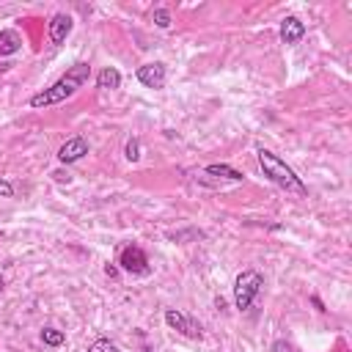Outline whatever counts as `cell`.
I'll list each match as a JSON object with an SVG mask.
<instances>
[{
	"label": "cell",
	"mask_w": 352,
	"mask_h": 352,
	"mask_svg": "<svg viewBox=\"0 0 352 352\" xmlns=\"http://www.w3.org/2000/svg\"><path fill=\"white\" fill-rule=\"evenodd\" d=\"M88 77H91V66L88 63L80 60V63L69 66L60 80H55L50 88H44V91H38V94L30 96V107H50V104H58V102L74 96L88 82Z\"/></svg>",
	"instance_id": "obj_1"
},
{
	"label": "cell",
	"mask_w": 352,
	"mask_h": 352,
	"mask_svg": "<svg viewBox=\"0 0 352 352\" xmlns=\"http://www.w3.org/2000/svg\"><path fill=\"white\" fill-rule=\"evenodd\" d=\"M256 157H258V165H261L264 176H267L272 184H278V187H283L286 192H294V195H308V187L302 184V179H300L278 154H272L270 148H258Z\"/></svg>",
	"instance_id": "obj_2"
},
{
	"label": "cell",
	"mask_w": 352,
	"mask_h": 352,
	"mask_svg": "<svg viewBox=\"0 0 352 352\" xmlns=\"http://www.w3.org/2000/svg\"><path fill=\"white\" fill-rule=\"evenodd\" d=\"M261 286H264L261 272H256V270H245V272H239L236 280H234V305H236L239 311H248V308L253 305L256 294L261 292Z\"/></svg>",
	"instance_id": "obj_3"
},
{
	"label": "cell",
	"mask_w": 352,
	"mask_h": 352,
	"mask_svg": "<svg viewBox=\"0 0 352 352\" xmlns=\"http://www.w3.org/2000/svg\"><path fill=\"white\" fill-rule=\"evenodd\" d=\"M118 264H121V270L129 272V275H148V272H151L148 256H146V250H143L140 245H126V248L121 250V256H118Z\"/></svg>",
	"instance_id": "obj_4"
},
{
	"label": "cell",
	"mask_w": 352,
	"mask_h": 352,
	"mask_svg": "<svg viewBox=\"0 0 352 352\" xmlns=\"http://www.w3.org/2000/svg\"><path fill=\"white\" fill-rule=\"evenodd\" d=\"M165 322H168V327H173L176 333H182V336H187V338H201V336H204L201 324H198L195 319H190L187 314L176 311V308H168V311H165Z\"/></svg>",
	"instance_id": "obj_5"
},
{
	"label": "cell",
	"mask_w": 352,
	"mask_h": 352,
	"mask_svg": "<svg viewBox=\"0 0 352 352\" xmlns=\"http://www.w3.org/2000/svg\"><path fill=\"white\" fill-rule=\"evenodd\" d=\"M135 77L146 85V88H162L165 85V77H168V69H165V63H143V66H138V72H135Z\"/></svg>",
	"instance_id": "obj_6"
},
{
	"label": "cell",
	"mask_w": 352,
	"mask_h": 352,
	"mask_svg": "<svg viewBox=\"0 0 352 352\" xmlns=\"http://www.w3.org/2000/svg\"><path fill=\"white\" fill-rule=\"evenodd\" d=\"M88 154V140L85 138H69L60 148H58V160L60 162H77V160H82Z\"/></svg>",
	"instance_id": "obj_7"
},
{
	"label": "cell",
	"mask_w": 352,
	"mask_h": 352,
	"mask_svg": "<svg viewBox=\"0 0 352 352\" xmlns=\"http://www.w3.org/2000/svg\"><path fill=\"white\" fill-rule=\"evenodd\" d=\"M72 16L69 14H55L52 19H50V25H47V33H50V41L52 44H63L66 41V36L72 33Z\"/></svg>",
	"instance_id": "obj_8"
},
{
	"label": "cell",
	"mask_w": 352,
	"mask_h": 352,
	"mask_svg": "<svg viewBox=\"0 0 352 352\" xmlns=\"http://www.w3.org/2000/svg\"><path fill=\"white\" fill-rule=\"evenodd\" d=\"M302 36H305V25L297 16H286L280 22V41L283 44H297Z\"/></svg>",
	"instance_id": "obj_9"
},
{
	"label": "cell",
	"mask_w": 352,
	"mask_h": 352,
	"mask_svg": "<svg viewBox=\"0 0 352 352\" xmlns=\"http://www.w3.org/2000/svg\"><path fill=\"white\" fill-rule=\"evenodd\" d=\"M96 85L104 88V91H116L121 88V72L116 66H104L99 74H96Z\"/></svg>",
	"instance_id": "obj_10"
},
{
	"label": "cell",
	"mask_w": 352,
	"mask_h": 352,
	"mask_svg": "<svg viewBox=\"0 0 352 352\" xmlns=\"http://www.w3.org/2000/svg\"><path fill=\"white\" fill-rule=\"evenodd\" d=\"M22 50V38L16 30H0V58L6 55H14Z\"/></svg>",
	"instance_id": "obj_11"
},
{
	"label": "cell",
	"mask_w": 352,
	"mask_h": 352,
	"mask_svg": "<svg viewBox=\"0 0 352 352\" xmlns=\"http://www.w3.org/2000/svg\"><path fill=\"white\" fill-rule=\"evenodd\" d=\"M204 173H209V176H220V179H228V182H242V179H245L239 170H234V168H228V165H209Z\"/></svg>",
	"instance_id": "obj_12"
},
{
	"label": "cell",
	"mask_w": 352,
	"mask_h": 352,
	"mask_svg": "<svg viewBox=\"0 0 352 352\" xmlns=\"http://www.w3.org/2000/svg\"><path fill=\"white\" fill-rule=\"evenodd\" d=\"M41 341H44L47 346H60V344H63V333L55 330V327H44V330H41Z\"/></svg>",
	"instance_id": "obj_13"
},
{
	"label": "cell",
	"mask_w": 352,
	"mask_h": 352,
	"mask_svg": "<svg viewBox=\"0 0 352 352\" xmlns=\"http://www.w3.org/2000/svg\"><path fill=\"white\" fill-rule=\"evenodd\" d=\"M124 157H126L129 162H138V160H140V140H138V138H129V140H126Z\"/></svg>",
	"instance_id": "obj_14"
},
{
	"label": "cell",
	"mask_w": 352,
	"mask_h": 352,
	"mask_svg": "<svg viewBox=\"0 0 352 352\" xmlns=\"http://www.w3.org/2000/svg\"><path fill=\"white\" fill-rule=\"evenodd\" d=\"M88 352H121L110 338H96L91 346H88Z\"/></svg>",
	"instance_id": "obj_15"
},
{
	"label": "cell",
	"mask_w": 352,
	"mask_h": 352,
	"mask_svg": "<svg viewBox=\"0 0 352 352\" xmlns=\"http://www.w3.org/2000/svg\"><path fill=\"white\" fill-rule=\"evenodd\" d=\"M151 19H154V25L157 28H170V14H168V8H154V14H151Z\"/></svg>",
	"instance_id": "obj_16"
},
{
	"label": "cell",
	"mask_w": 352,
	"mask_h": 352,
	"mask_svg": "<svg viewBox=\"0 0 352 352\" xmlns=\"http://www.w3.org/2000/svg\"><path fill=\"white\" fill-rule=\"evenodd\" d=\"M0 195H3V198H11V195H14V187H11L6 179H0Z\"/></svg>",
	"instance_id": "obj_17"
},
{
	"label": "cell",
	"mask_w": 352,
	"mask_h": 352,
	"mask_svg": "<svg viewBox=\"0 0 352 352\" xmlns=\"http://www.w3.org/2000/svg\"><path fill=\"white\" fill-rule=\"evenodd\" d=\"M272 352H292V346H289L286 341H275V344H272Z\"/></svg>",
	"instance_id": "obj_18"
},
{
	"label": "cell",
	"mask_w": 352,
	"mask_h": 352,
	"mask_svg": "<svg viewBox=\"0 0 352 352\" xmlns=\"http://www.w3.org/2000/svg\"><path fill=\"white\" fill-rule=\"evenodd\" d=\"M104 272H107V275H110V278H116V272H118V270H116V267H113V264H107V267H104Z\"/></svg>",
	"instance_id": "obj_19"
},
{
	"label": "cell",
	"mask_w": 352,
	"mask_h": 352,
	"mask_svg": "<svg viewBox=\"0 0 352 352\" xmlns=\"http://www.w3.org/2000/svg\"><path fill=\"white\" fill-rule=\"evenodd\" d=\"M3 286H6V283H3V275H0V292H3Z\"/></svg>",
	"instance_id": "obj_20"
},
{
	"label": "cell",
	"mask_w": 352,
	"mask_h": 352,
	"mask_svg": "<svg viewBox=\"0 0 352 352\" xmlns=\"http://www.w3.org/2000/svg\"><path fill=\"white\" fill-rule=\"evenodd\" d=\"M3 69H6V66H3V63H0V72H3Z\"/></svg>",
	"instance_id": "obj_21"
}]
</instances>
